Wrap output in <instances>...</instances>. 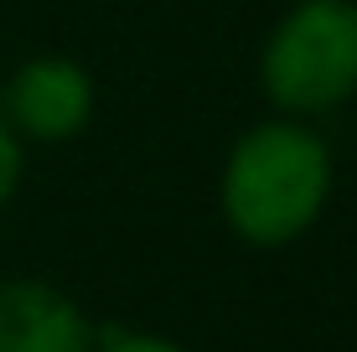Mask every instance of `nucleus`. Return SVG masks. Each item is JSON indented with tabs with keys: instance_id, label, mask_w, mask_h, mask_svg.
Listing matches in <instances>:
<instances>
[{
	"instance_id": "obj_3",
	"label": "nucleus",
	"mask_w": 357,
	"mask_h": 352,
	"mask_svg": "<svg viewBox=\"0 0 357 352\" xmlns=\"http://www.w3.org/2000/svg\"><path fill=\"white\" fill-rule=\"evenodd\" d=\"M0 119L21 140H73L93 119V78L73 57H26L0 89Z\"/></svg>"
},
{
	"instance_id": "obj_1",
	"label": "nucleus",
	"mask_w": 357,
	"mask_h": 352,
	"mask_svg": "<svg viewBox=\"0 0 357 352\" xmlns=\"http://www.w3.org/2000/svg\"><path fill=\"white\" fill-rule=\"evenodd\" d=\"M331 197V151L295 114L243 130L223 166V217L254 249L295 244Z\"/></svg>"
},
{
	"instance_id": "obj_2",
	"label": "nucleus",
	"mask_w": 357,
	"mask_h": 352,
	"mask_svg": "<svg viewBox=\"0 0 357 352\" xmlns=\"http://www.w3.org/2000/svg\"><path fill=\"white\" fill-rule=\"evenodd\" d=\"M259 83L280 114L311 119L357 93V6L295 0L259 57Z\"/></svg>"
},
{
	"instance_id": "obj_4",
	"label": "nucleus",
	"mask_w": 357,
	"mask_h": 352,
	"mask_svg": "<svg viewBox=\"0 0 357 352\" xmlns=\"http://www.w3.org/2000/svg\"><path fill=\"white\" fill-rule=\"evenodd\" d=\"M98 332L68 290L0 280V352H93Z\"/></svg>"
},
{
	"instance_id": "obj_5",
	"label": "nucleus",
	"mask_w": 357,
	"mask_h": 352,
	"mask_svg": "<svg viewBox=\"0 0 357 352\" xmlns=\"http://www.w3.org/2000/svg\"><path fill=\"white\" fill-rule=\"evenodd\" d=\"M21 171H26V151H21V135L6 125V119H0V208L16 197Z\"/></svg>"
},
{
	"instance_id": "obj_6",
	"label": "nucleus",
	"mask_w": 357,
	"mask_h": 352,
	"mask_svg": "<svg viewBox=\"0 0 357 352\" xmlns=\"http://www.w3.org/2000/svg\"><path fill=\"white\" fill-rule=\"evenodd\" d=\"M93 352H187V347L171 342V337H151V332H109L93 342Z\"/></svg>"
}]
</instances>
